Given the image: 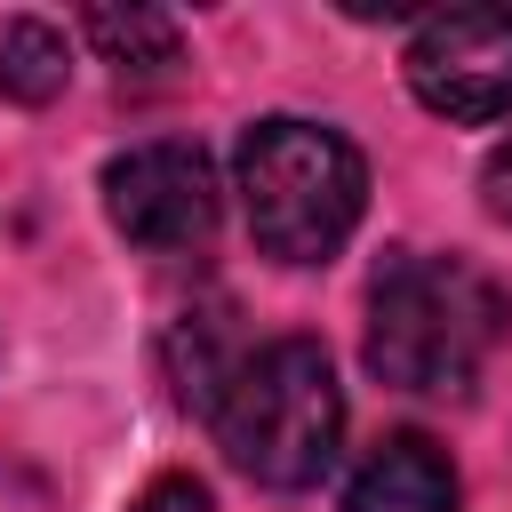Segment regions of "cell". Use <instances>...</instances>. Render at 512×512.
Here are the masks:
<instances>
[{"label":"cell","mask_w":512,"mask_h":512,"mask_svg":"<svg viewBox=\"0 0 512 512\" xmlns=\"http://www.w3.org/2000/svg\"><path fill=\"white\" fill-rule=\"evenodd\" d=\"M504 336V296L464 256H400L368 288V368L400 392H472Z\"/></svg>","instance_id":"1"},{"label":"cell","mask_w":512,"mask_h":512,"mask_svg":"<svg viewBox=\"0 0 512 512\" xmlns=\"http://www.w3.org/2000/svg\"><path fill=\"white\" fill-rule=\"evenodd\" d=\"M216 440L224 456L264 480V488H312L328 464H336V440H344V392H336V368L312 336H280V344H256L224 400H216Z\"/></svg>","instance_id":"2"},{"label":"cell","mask_w":512,"mask_h":512,"mask_svg":"<svg viewBox=\"0 0 512 512\" xmlns=\"http://www.w3.org/2000/svg\"><path fill=\"white\" fill-rule=\"evenodd\" d=\"M240 208L264 256L320 264L352 240L368 208V168L320 120H256L240 136Z\"/></svg>","instance_id":"3"},{"label":"cell","mask_w":512,"mask_h":512,"mask_svg":"<svg viewBox=\"0 0 512 512\" xmlns=\"http://www.w3.org/2000/svg\"><path fill=\"white\" fill-rule=\"evenodd\" d=\"M408 88L440 120H504L512 112V8H440L408 40Z\"/></svg>","instance_id":"4"},{"label":"cell","mask_w":512,"mask_h":512,"mask_svg":"<svg viewBox=\"0 0 512 512\" xmlns=\"http://www.w3.org/2000/svg\"><path fill=\"white\" fill-rule=\"evenodd\" d=\"M104 216L144 248V256H184L216 232V168L200 144H136L104 168Z\"/></svg>","instance_id":"5"},{"label":"cell","mask_w":512,"mask_h":512,"mask_svg":"<svg viewBox=\"0 0 512 512\" xmlns=\"http://www.w3.org/2000/svg\"><path fill=\"white\" fill-rule=\"evenodd\" d=\"M344 512H456V472L424 432H392L344 488Z\"/></svg>","instance_id":"6"},{"label":"cell","mask_w":512,"mask_h":512,"mask_svg":"<svg viewBox=\"0 0 512 512\" xmlns=\"http://www.w3.org/2000/svg\"><path fill=\"white\" fill-rule=\"evenodd\" d=\"M80 32L96 40V56L112 72H168L176 48H184L176 40V16H160V8H88Z\"/></svg>","instance_id":"7"},{"label":"cell","mask_w":512,"mask_h":512,"mask_svg":"<svg viewBox=\"0 0 512 512\" xmlns=\"http://www.w3.org/2000/svg\"><path fill=\"white\" fill-rule=\"evenodd\" d=\"M64 32L56 24H40V16H8L0 24V96H16V104H48V96H64Z\"/></svg>","instance_id":"8"},{"label":"cell","mask_w":512,"mask_h":512,"mask_svg":"<svg viewBox=\"0 0 512 512\" xmlns=\"http://www.w3.org/2000/svg\"><path fill=\"white\" fill-rule=\"evenodd\" d=\"M128 512H216V504H208V488H192V480H152Z\"/></svg>","instance_id":"9"}]
</instances>
